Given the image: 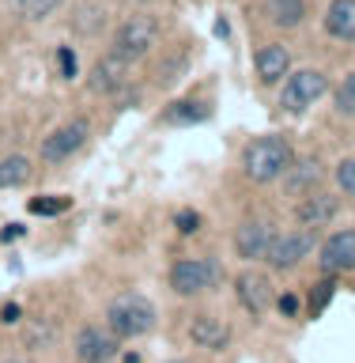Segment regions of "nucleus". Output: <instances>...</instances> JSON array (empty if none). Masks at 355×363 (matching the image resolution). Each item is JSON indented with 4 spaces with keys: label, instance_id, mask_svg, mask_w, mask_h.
Returning <instances> with one entry per match:
<instances>
[{
    "label": "nucleus",
    "instance_id": "obj_12",
    "mask_svg": "<svg viewBox=\"0 0 355 363\" xmlns=\"http://www.w3.org/2000/svg\"><path fill=\"white\" fill-rule=\"evenodd\" d=\"M322 178H325V167L317 163V159H299L295 167H288V182H283V189H288L291 197H299V193H310Z\"/></svg>",
    "mask_w": 355,
    "mask_h": 363
},
{
    "label": "nucleus",
    "instance_id": "obj_10",
    "mask_svg": "<svg viewBox=\"0 0 355 363\" xmlns=\"http://www.w3.org/2000/svg\"><path fill=\"white\" fill-rule=\"evenodd\" d=\"M76 348H79V359H110L118 352V333L113 329H84L76 337Z\"/></svg>",
    "mask_w": 355,
    "mask_h": 363
},
{
    "label": "nucleus",
    "instance_id": "obj_7",
    "mask_svg": "<svg viewBox=\"0 0 355 363\" xmlns=\"http://www.w3.org/2000/svg\"><path fill=\"white\" fill-rule=\"evenodd\" d=\"M84 144H87V121H84V118H76V121H68V125H61L57 133L45 136V144H42V159L57 163V159L76 155Z\"/></svg>",
    "mask_w": 355,
    "mask_h": 363
},
{
    "label": "nucleus",
    "instance_id": "obj_17",
    "mask_svg": "<svg viewBox=\"0 0 355 363\" xmlns=\"http://www.w3.org/2000/svg\"><path fill=\"white\" fill-rule=\"evenodd\" d=\"M269 16H272L276 27L291 30L306 19V0H269Z\"/></svg>",
    "mask_w": 355,
    "mask_h": 363
},
{
    "label": "nucleus",
    "instance_id": "obj_13",
    "mask_svg": "<svg viewBox=\"0 0 355 363\" xmlns=\"http://www.w3.org/2000/svg\"><path fill=\"white\" fill-rule=\"evenodd\" d=\"M325 30L340 42H355V0H333L329 4Z\"/></svg>",
    "mask_w": 355,
    "mask_h": 363
},
{
    "label": "nucleus",
    "instance_id": "obj_22",
    "mask_svg": "<svg viewBox=\"0 0 355 363\" xmlns=\"http://www.w3.org/2000/svg\"><path fill=\"white\" fill-rule=\"evenodd\" d=\"M11 4H16V11H19V16H27V19H45L57 4H61V0H11Z\"/></svg>",
    "mask_w": 355,
    "mask_h": 363
},
{
    "label": "nucleus",
    "instance_id": "obj_33",
    "mask_svg": "<svg viewBox=\"0 0 355 363\" xmlns=\"http://www.w3.org/2000/svg\"><path fill=\"white\" fill-rule=\"evenodd\" d=\"M84 363H106V359H84Z\"/></svg>",
    "mask_w": 355,
    "mask_h": 363
},
{
    "label": "nucleus",
    "instance_id": "obj_26",
    "mask_svg": "<svg viewBox=\"0 0 355 363\" xmlns=\"http://www.w3.org/2000/svg\"><path fill=\"white\" fill-rule=\"evenodd\" d=\"M337 186L348 193V197H355V159H344V163L337 167Z\"/></svg>",
    "mask_w": 355,
    "mask_h": 363
},
{
    "label": "nucleus",
    "instance_id": "obj_35",
    "mask_svg": "<svg viewBox=\"0 0 355 363\" xmlns=\"http://www.w3.org/2000/svg\"><path fill=\"white\" fill-rule=\"evenodd\" d=\"M170 363H181V359H170Z\"/></svg>",
    "mask_w": 355,
    "mask_h": 363
},
{
    "label": "nucleus",
    "instance_id": "obj_5",
    "mask_svg": "<svg viewBox=\"0 0 355 363\" xmlns=\"http://www.w3.org/2000/svg\"><path fill=\"white\" fill-rule=\"evenodd\" d=\"M152 42H155V23L152 19H129L118 30V38H113V53L121 61H140L152 50Z\"/></svg>",
    "mask_w": 355,
    "mask_h": 363
},
{
    "label": "nucleus",
    "instance_id": "obj_29",
    "mask_svg": "<svg viewBox=\"0 0 355 363\" xmlns=\"http://www.w3.org/2000/svg\"><path fill=\"white\" fill-rule=\"evenodd\" d=\"M23 235H27V227H19V223H8L4 231H0V238H4V242H19Z\"/></svg>",
    "mask_w": 355,
    "mask_h": 363
},
{
    "label": "nucleus",
    "instance_id": "obj_20",
    "mask_svg": "<svg viewBox=\"0 0 355 363\" xmlns=\"http://www.w3.org/2000/svg\"><path fill=\"white\" fill-rule=\"evenodd\" d=\"M204 118H208V110H204L201 102H181V106L167 110V121H174V125H197Z\"/></svg>",
    "mask_w": 355,
    "mask_h": 363
},
{
    "label": "nucleus",
    "instance_id": "obj_2",
    "mask_svg": "<svg viewBox=\"0 0 355 363\" xmlns=\"http://www.w3.org/2000/svg\"><path fill=\"white\" fill-rule=\"evenodd\" d=\"M291 167V147L283 136H265L246 152V174L254 182H272Z\"/></svg>",
    "mask_w": 355,
    "mask_h": 363
},
{
    "label": "nucleus",
    "instance_id": "obj_25",
    "mask_svg": "<svg viewBox=\"0 0 355 363\" xmlns=\"http://www.w3.org/2000/svg\"><path fill=\"white\" fill-rule=\"evenodd\" d=\"M329 299H333V280L314 284V291H310V314H322Z\"/></svg>",
    "mask_w": 355,
    "mask_h": 363
},
{
    "label": "nucleus",
    "instance_id": "obj_8",
    "mask_svg": "<svg viewBox=\"0 0 355 363\" xmlns=\"http://www.w3.org/2000/svg\"><path fill=\"white\" fill-rule=\"evenodd\" d=\"M272 238H276L272 223L254 220V223H242V227H238V235H235V250H238L242 257H265V254H269V246H272Z\"/></svg>",
    "mask_w": 355,
    "mask_h": 363
},
{
    "label": "nucleus",
    "instance_id": "obj_34",
    "mask_svg": "<svg viewBox=\"0 0 355 363\" xmlns=\"http://www.w3.org/2000/svg\"><path fill=\"white\" fill-rule=\"evenodd\" d=\"M0 363H19V359H0Z\"/></svg>",
    "mask_w": 355,
    "mask_h": 363
},
{
    "label": "nucleus",
    "instance_id": "obj_21",
    "mask_svg": "<svg viewBox=\"0 0 355 363\" xmlns=\"http://www.w3.org/2000/svg\"><path fill=\"white\" fill-rule=\"evenodd\" d=\"M53 337H57L53 322H30V325H23V340H27L30 348H42V345H50Z\"/></svg>",
    "mask_w": 355,
    "mask_h": 363
},
{
    "label": "nucleus",
    "instance_id": "obj_4",
    "mask_svg": "<svg viewBox=\"0 0 355 363\" xmlns=\"http://www.w3.org/2000/svg\"><path fill=\"white\" fill-rule=\"evenodd\" d=\"M215 280H220V265H212V261H178L170 269V288L178 295H197L212 288Z\"/></svg>",
    "mask_w": 355,
    "mask_h": 363
},
{
    "label": "nucleus",
    "instance_id": "obj_9",
    "mask_svg": "<svg viewBox=\"0 0 355 363\" xmlns=\"http://www.w3.org/2000/svg\"><path fill=\"white\" fill-rule=\"evenodd\" d=\"M322 265L329 272H351L355 269V231H340L329 238L322 250Z\"/></svg>",
    "mask_w": 355,
    "mask_h": 363
},
{
    "label": "nucleus",
    "instance_id": "obj_32",
    "mask_svg": "<svg viewBox=\"0 0 355 363\" xmlns=\"http://www.w3.org/2000/svg\"><path fill=\"white\" fill-rule=\"evenodd\" d=\"M125 363H140V356H133V352H129V356H125Z\"/></svg>",
    "mask_w": 355,
    "mask_h": 363
},
{
    "label": "nucleus",
    "instance_id": "obj_28",
    "mask_svg": "<svg viewBox=\"0 0 355 363\" xmlns=\"http://www.w3.org/2000/svg\"><path fill=\"white\" fill-rule=\"evenodd\" d=\"M57 57H61V72H64V79H72V76H76V53H72V50H61Z\"/></svg>",
    "mask_w": 355,
    "mask_h": 363
},
{
    "label": "nucleus",
    "instance_id": "obj_14",
    "mask_svg": "<svg viewBox=\"0 0 355 363\" xmlns=\"http://www.w3.org/2000/svg\"><path fill=\"white\" fill-rule=\"evenodd\" d=\"M337 216V197H329V193H317V197H306L299 208H295V220L303 227H322Z\"/></svg>",
    "mask_w": 355,
    "mask_h": 363
},
{
    "label": "nucleus",
    "instance_id": "obj_19",
    "mask_svg": "<svg viewBox=\"0 0 355 363\" xmlns=\"http://www.w3.org/2000/svg\"><path fill=\"white\" fill-rule=\"evenodd\" d=\"M30 178V159L23 155H11V159H0V189H11V186H23Z\"/></svg>",
    "mask_w": 355,
    "mask_h": 363
},
{
    "label": "nucleus",
    "instance_id": "obj_1",
    "mask_svg": "<svg viewBox=\"0 0 355 363\" xmlns=\"http://www.w3.org/2000/svg\"><path fill=\"white\" fill-rule=\"evenodd\" d=\"M106 322L118 337H144L155 325V306L140 295H121V299L110 303Z\"/></svg>",
    "mask_w": 355,
    "mask_h": 363
},
{
    "label": "nucleus",
    "instance_id": "obj_3",
    "mask_svg": "<svg viewBox=\"0 0 355 363\" xmlns=\"http://www.w3.org/2000/svg\"><path fill=\"white\" fill-rule=\"evenodd\" d=\"M325 91H329V79L322 72H314V68H303V72H295L288 79V87L280 91V106L288 113H303L306 106H314Z\"/></svg>",
    "mask_w": 355,
    "mask_h": 363
},
{
    "label": "nucleus",
    "instance_id": "obj_6",
    "mask_svg": "<svg viewBox=\"0 0 355 363\" xmlns=\"http://www.w3.org/2000/svg\"><path fill=\"white\" fill-rule=\"evenodd\" d=\"M314 250V235L310 231H291V235H276L269 246V265L272 269H291Z\"/></svg>",
    "mask_w": 355,
    "mask_h": 363
},
{
    "label": "nucleus",
    "instance_id": "obj_11",
    "mask_svg": "<svg viewBox=\"0 0 355 363\" xmlns=\"http://www.w3.org/2000/svg\"><path fill=\"white\" fill-rule=\"evenodd\" d=\"M238 299L246 303V311H269V303H272V284L269 277H261V272H242L238 277Z\"/></svg>",
    "mask_w": 355,
    "mask_h": 363
},
{
    "label": "nucleus",
    "instance_id": "obj_24",
    "mask_svg": "<svg viewBox=\"0 0 355 363\" xmlns=\"http://www.w3.org/2000/svg\"><path fill=\"white\" fill-rule=\"evenodd\" d=\"M64 208H68L64 197H34L30 201V212L34 216H57V212H64Z\"/></svg>",
    "mask_w": 355,
    "mask_h": 363
},
{
    "label": "nucleus",
    "instance_id": "obj_15",
    "mask_svg": "<svg viewBox=\"0 0 355 363\" xmlns=\"http://www.w3.org/2000/svg\"><path fill=\"white\" fill-rule=\"evenodd\" d=\"M125 79V61L118 53L113 57H102V61L91 68V91H98V95H106V91H118Z\"/></svg>",
    "mask_w": 355,
    "mask_h": 363
},
{
    "label": "nucleus",
    "instance_id": "obj_31",
    "mask_svg": "<svg viewBox=\"0 0 355 363\" xmlns=\"http://www.w3.org/2000/svg\"><path fill=\"white\" fill-rule=\"evenodd\" d=\"M0 318H4V322H19V306H16V303H8V306H4V314H0Z\"/></svg>",
    "mask_w": 355,
    "mask_h": 363
},
{
    "label": "nucleus",
    "instance_id": "obj_16",
    "mask_svg": "<svg viewBox=\"0 0 355 363\" xmlns=\"http://www.w3.org/2000/svg\"><path fill=\"white\" fill-rule=\"evenodd\" d=\"M291 57L283 45H265V50L257 53V76L265 79V84H276V79H283V72H288Z\"/></svg>",
    "mask_w": 355,
    "mask_h": 363
},
{
    "label": "nucleus",
    "instance_id": "obj_30",
    "mask_svg": "<svg viewBox=\"0 0 355 363\" xmlns=\"http://www.w3.org/2000/svg\"><path fill=\"white\" fill-rule=\"evenodd\" d=\"M197 212H178V227H181V231H197Z\"/></svg>",
    "mask_w": 355,
    "mask_h": 363
},
{
    "label": "nucleus",
    "instance_id": "obj_23",
    "mask_svg": "<svg viewBox=\"0 0 355 363\" xmlns=\"http://www.w3.org/2000/svg\"><path fill=\"white\" fill-rule=\"evenodd\" d=\"M337 110L344 113V118H355V72L337 87Z\"/></svg>",
    "mask_w": 355,
    "mask_h": 363
},
{
    "label": "nucleus",
    "instance_id": "obj_27",
    "mask_svg": "<svg viewBox=\"0 0 355 363\" xmlns=\"http://www.w3.org/2000/svg\"><path fill=\"white\" fill-rule=\"evenodd\" d=\"M280 314L283 318H295V314H299V295H280Z\"/></svg>",
    "mask_w": 355,
    "mask_h": 363
},
{
    "label": "nucleus",
    "instance_id": "obj_18",
    "mask_svg": "<svg viewBox=\"0 0 355 363\" xmlns=\"http://www.w3.org/2000/svg\"><path fill=\"white\" fill-rule=\"evenodd\" d=\"M189 337L197 340L201 348H223L227 340H231V333H227V329L215 322V318H197V322H193V329H189Z\"/></svg>",
    "mask_w": 355,
    "mask_h": 363
}]
</instances>
